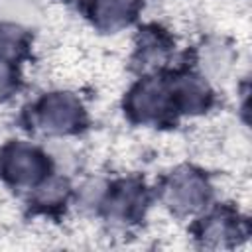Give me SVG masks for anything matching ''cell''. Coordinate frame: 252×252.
<instances>
[{"label":"cell","instance_id":"ba28073f","mask_svg":"<svg viewBox=\"0 0 252 252\" xmlns=\"http://www.w3.org/2000/svg\"><path fill=\"white\" fill-rule=\"evenodd\" d=\"M10 87V75L4 67H0V94L6 93V89Z\"/></svg>","mask_w":252,"mask_h":252},{"label":"cell","instance_id":"5b68a950","mask_svg":"<svg viewBox=\"0 0 252 252\" xmlns=\"http://www.w3.org/2000/svg\"><path fill=\"white\" fill-rule=\"evenodd\" d=\"M179 98H181V102H183V106L187 110L189 108L195 110V108H201L207 102V91L197 81H187L179 89Z\"/></svg>","mask_w":252,"mask_h":252},{"label":"cell","instance_id":"52a82bcc","mask_svg":"<svg viewBox=\"0 0 252 252\" xmlns=\"http://www.w3.org/2000/svg\"><path fill=\"white\" fill-rule=\"evenodd\" d=\"M18 45H20V39H18L16 33H10V32H2L0 33V53L14 55L18 51Z\"/></svg>","mask_w":252,"mask_h":252},{"label":"cell","instance_id":"7a4b0ae2","mask_svg":"<svg viewBox=\"0 0 252 252\" xmlns=\"http://www.w3.org/2000/svg\"><path fill=\"white\" fill-rule=\"evenodd\" d=\"M77 104L69 96H51L45 100L41 118L53 130H67L77 122Z\"/></svg>","mask_w":252,"mask_h":252},{"label":"cell","instance_id":"3957f363","mask_svg":"<svg viewBox=\"0 0 252 252\" xmlns=\"http://www.w3.org/2000/svg\"><path fill=\"white\" fill-rule=\"evenodd\" d=\"M203 199H205V187L195 175L179 177L171 189V201L175 203V207L185 211L197 209L203 203Z\"/></svg>","mask_w":252,"mask_h":252},{"label":"cell","instance_id":"277c9868","mask_svg":"<svg viewBox=\"0 0 252 252\" xmlns=\"http://www.w3.org/2000/svg\"><path fill=\"white\" fill-rule=\"evenodd\" d=\"M132 106L134 110L148 118V116H154L158 112H161L165 108V94L161 93L159 87H154V85H144L138 93H134L132 96Z\"/></svg>","mask_w":252,"mask_h":252},{"label":"cell","instance_id":"8992f818","mask_svg":"<svg viewBox=\"0 0 252 252\" xmlns=\"http://www.w3.org/2000/svg\"><path fill=\"white\" fill-rule=\"evenodd\" d=\"M126 14H128V8L120 0H102L98 4V18L106 26H116V24L124 22Z\"/></svg>","mask_w":252,"mask_h":252},{"label":"cell","instance_id":"6da1fadb","mask_svg":"<svg viewBox=\"0 0 252 252\" xmlns=\"http://www.w3.org/2000/svg\"><path fill=\"white\" fill-rule=\"evenodd\" d=\"M6 171L12 179H16L20 183H32L41 173V159L35 152L18 148L8 156Z\"/></svg>","mask_w":252,"mask_h":252}]
</instances>
